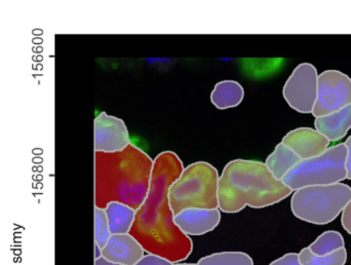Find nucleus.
Returning a JSON list of instances; mask_svg holds the SVG:
<instances>
[{
	"instance_id": "21",
	"label": "nucleus",
	"mask_w": 351,
	"mask_h": 265,
	"mask_svg": "<svg viewBox=\"0 0 351 265\" xmlns=\"http://www.w3.org/2000/svg\"><path fill=\"white\" fill-rule=\"evenodd\" d=\"M135 265H174L173 262L155 254H147Z\"/></svg>"
},
{
	"instance_id": "20",
	"label": "nucleus",
	"mask_w": 351,
	"mask_h": 265,
	"mask_svg": "<svg viewBox=\"0 0 351 265\" xmlns=\"http://www.w3.org/2000/svg\"><path fill=\"white\" fill-rule=\"evenodd\" d=\"M94 236H95V244L101 250L106 246L110 236H112L106 210L101 207H95L94 209Z\"/></svg>"
},
{
	"instance_id": "2",
	"label": "nucleus",
	"mask_w": 351,
	"mask_h": 265,
	"mask_svg": "<svg viewBox=\"0 0 351 265\" xmlns=\"http://www.w3.org/2000/svg\"><path fill=\"white\" fill-rule=\"evenodd\" d=\"M154 164L132 143L122 151L94 153V205L106 209L112 201L138 210L151 188Z\"/></svg>"
},
{
	"instance_id": "18",
	"label": "nucleus",
	"mask_w": 351,
	"mask_h": 265,
	"mask_svg": "<svg viewBox=\"0 0 351 265\" xmlns=\"http://www.w3.org/2000/svg\"><path fill=\"white\" fill-rule=\"evenodd\" d=\"M299 258L302 265H345L347 261V251L346 249L342 248L332 254L317 256L307 247L299 253Z\"/></svg>"
},
{
	"instance_id": "25",
	"label": "nucleus",
	"mask_w": 351,
	"mask_h": 265,
	"mask_svg": "<svg viewBox=\"0 0 351 265\" xmlns=\"http://www.w3.org/2000/svg\"><path fill=\"white\" fill-rule=\"evenodd\" d=\"M94 265H122L118 264V263L110 262V261L106 260L104 257H100V258L96 259L95 263Z\"/></svg>"
},
{
	"instance_id": "9",
	"label": "nucleus",
	"mask_w": 351,
	"mask_h": 265,
	"mask_svg": "<svg viewBox=\"0 0 351 265\" xmlns=\"http://www.w3.org/2000/svg\"><path fill=\"white\" fill-rule=\"evenodd\" d=\"M128 129L122 119L101 112L94 121V151L119 152L130 145Z\"/></svg>"
},
{
	"instance_id": "16",
	"label": "nucleus",
	"mask_w": 351,
	"mask_h": 265,
	"mask_svg": "<svg viewBox=\"0 0 351 265\" xmlns=\"http://www.w3.org/2000/svg\"><path fill=\"white\" fill-rule=\"evenodd\" d=\"M104 210L108 216L112 234H130L136 216V210L117 201L108 203Z\"/></svg>"
},
{
	"instance_id": "14",
	"label": "nucleus",
	"mask_w": 351,
	"mask_h": 265,
	"mask_svg": "<svg viewBox=\"0 0 351 265\" xmlns=\"http://www.w3.org/2000/svg\"><path fill=\"white\" fill-rule=\"evenodd\" d=\"M302 162L301 158L283 143L278 144L274 151L266 160L267 168L271 174L277 179L282 181L283 178Z\"/></svg>"
},
{
	"instance_id": "1",
	"label": "nucleus",
	"mask_w": 351,
	"mask_h": 265,
	"mask_svg": "<svg viewBox=\"0 0 351 265\" xmlns=\"http://www.w3.org/2000/svg\"><path fill=\"white\" fill-rule=\"evenodd\" d=\"M184 164L178 154L163 151L156 157L151 188L145 203L136 211L130 234L145 252L176 263L186 260L193 251L190 236L174 222L169 189L180 178Z\"/></svg>"
},
{
	"instance_id": "10",
	"label": "nucleus",
	"mask_w": 351,
	"mask_h": 265,
	"mask_svg": "<svg viewBox=\"0 0 351 265\" xmlns=\"http://www.w3.org/2000/svg\"><path fill=\"white\" fill-rule=\"evenodd\" d=\"M281 143L304 160L322 155L328 149L330 141L316 129L299 127L287 134Z\"/></svg>"
},
{
	"instance_id": "4",
	"label": "nucleus",
	"mask_w": 351,
	"mask_h": 265,
	"mask_svg": "<svg viewBox=\"0 0 351 265\" xmlns=\"http://www.w3.org/2000/svg\"><path fill=\"white\" fill-rule=\"evenodd\" d=\"M219 173L208 162H198L182 171L169 189L174 216L186 209H219Z\"/></svg>"
},
{
	"instance_id": "6",
	"label": "nucleus",
	"mask_w": 351,
	"mask_h": 265,
	"mask_svg": "<svg viewBox=\"0 0 351 265\" xmlns=\"http://www.w3.org/2000/svg\"><path fill=\"white\" fill-rule=\"evenodd\" d=\"M346 157V146L338 144L328 148L322 155L302 160L282 181L293 191L341 183L347 179Z\"/></svg>"
},
{
	"instance_id": "11",
	"label": "nucleus",
	"mask_w": 351,
	"mask_h": 265,
	"mask_svg": "<svg viewBox=\"0 0 351 265\" xmlns=\"http://www.w3.org/2000/svg\"><path fill=\"white\" fill-rule=\"evenodd\" d=\"M145 249L130 234H112L102 249V257L110 262L135 265L145 256Z\"/></svg>"
},
{
	"instance_id": "27",
	"label": "nucleus",
	"mask_w": 351,
	"mask_h": 265,
	"mask_svg": "<svg viewBox=\"0 0 351 265\" xmlns=\"http://www.w3.org/2000/svg\"><path fill=\"white\" fill-rule=\"evenodd\" d=\"M174 265H198V264H194V263H178V264Z\"/></svg>"
},
{
	"instance_id": "26",
	"label": "nucleus",
	"mask_w": 351,
	"mask_h": 265,
	"mask_svg": "<svg viewBox=\"0 0 351 265\" xmlns=\"http://www.w3.org/2000/svg\"><path fill=\"white\" fill-rule=\"evenodd\" d=\"M94 248H95V260H96V259H98V258H100V257H102V250L96 244H95V247H94Z\"/></svg>"
},
{
	"instance_id": "12",
	"label": "nucleus",
	"mask_w": 351,
	"mask_h": 265,
	"mask_svg": "<svg viewBox=\"0 0 351 265\" xmlns=\"http://www.w3.org/2000/svg\"><path fill=\"white\" fill-rule=\"evenodd\" d=\"M221 221L219 209H186L174 216V222L186 236H202Z\"/></svg>"
},
{
	"instance_id": "15",
	"label": "nucleus",
	"mask_w": 351,
	"mask_h": 265,
	"mask_svg": "<svg viewBox=\"0 0 351 265\" xmlns=\"http://www.w3.org/2000/svg\"><path fill=\"white\" fill-rule=\"evenodd\" d=\"M243 98V88L235 80L217 82L210 94L211 103L219 110L238 106Z\"/></svg>"
},
{
	"instance_id": "17",
	"label": "nucleus",
	"mask_w": 351,
	"mask_h": 265,
	"mask_svg": "<svg viewBox=\"0 0 351 265\" xmlns=\"http://www.w3.org/2000/svg\"><path fill=\"white\" fill-rule=\"evenodd\" d=\"M308 248L314 255L324 256L344 248V238L340 232L328 230L318 236Z\"/></svg>"
},
{
	"instance_id": "22",
	"label": "nucleus",
	"mask_w": 351,
	"mask_h": 265,
	"mask_svg": "<svg viewBox=\"0 0 351 265\" xmlns=\"http://www.w3.org/2000/svg\"><path fill=\"white\" fill-rule=\"evenodd\" d=\"M269 265H302L299 254L297 253H287L280 258L276 259Z\"/></svg>"
},
{
	"instance_id": "7",
	"label": "nucleus",
	"mask_w": 351,
	"mask_h": 265,
	"mask_svg": "<svg viewBox=\"0 0 351 265\" xmlns=\"http://www.w3.org/2000/svg\"><path fill=\"white\" fill-rule=\"evenodd\" d=\"M351 105V79L348 75L328 70L318 75L317 99L312 114L315 118L337 112Z\"/></svg>"
},
{
	"instance_id": "19",
	"label": "nucleus",
	"mask_w": 351,
	"mask_h": 265,
	"mask_svg": "<svg viewBox=\"0 0 351 265\" xmlns=\"http://www.w3.org/2000/svg\"><path fill=\"white\" fill-rule=\"evenodd\" d=\"M198 265H254V260L246 253L221 252L203 257Z\"/></svg>"
},
{
	"instance_id": "8",
	"label": "nucleus",
	"mask_w": 351,
	"mask_h": 265,
	"mask_svg": "<svg viewBox=\"0 0 351 265\" xmlns=\"http://www.w3.org/2000/svg\"><path fill=\"white\" fill-rule=\"evenodd\" d=\"M318 74L312 64H300L283 86L287 104L300 113H312L317 99Z\"/></svg>"
},
{
	"instance_id": "3",
	"label": "nucleus",
	"mask_w": 351,
	"mask_h": 265,
	"mask_svg": "<svg viewBox=\"0 0 351 265\" xmlns=\"http://www.w3.org/2000/svg\"><path fill=\"white\" fill-rule=\"evenodd\" d=\"M293 190L277 180L266 164L256 160H235L227 164L219 181V209L238 213L245 207H270L287 199Z\"/></svg>"
},
{
	"instance_id": "13",
	"label": "nucleus",
	"mask_w": 351,
	"mask_h": 265,
	"mask_svg": "<svg viewBox=\"0 0 351 265\" xmlns=\"http://www.w3.org/2000/svg\"><path fill=\"white\" fill-rule=\"evenodd\" d=\"M314 125L316 131L328 138V141H339L351 129V105L337 112L317 117Z\"/></svg>"
},
{
	"instance_id": "24",
	"label": "nucleus",
	"mask_w": 351,
	"mask_h": 265,
	"mask_svg": "<svg viewBox=\"0 0 351 265\" xmlns=\"http://www.w3.org/2000/svg\"><path fill=\"white\" fill-rule=\"evenodd\" d=\"M347 148L346 172L347 179L351 180V136L344 142Z\"/></svg>"
},
{
	"instance_id": "5",
	"label": "nucleus",
	"mask_w": 351,
	"mask_h": 265,
	"mask_svg": "<svg viewBox=\"0 0 351 265\" xmlns=\"http://www.w3.org/2000/svg\"><path fill=\"white\" fill-rule=\"evenodd\" d=\"M351 201V188L343 183L295 190L291 201L295 217L316 225L334 221Z\"/></svg>"
},
{
	"instance_id": "23",
	"label": "nucleus",
	"mask_w": 351,
	"mask_h": 265,
	"mask_svg": "<svg viewBox=\"0 0 351 265\" xmlns=\"http://www.w3.org/2000/svg\"><path fill=\"white\" fill-rule=\"evenodd\" d=\"M341 222H342V226L344 227V229L351 236V201H349L348 205L343 210Z\"/></svg>"
}]
</instances>
